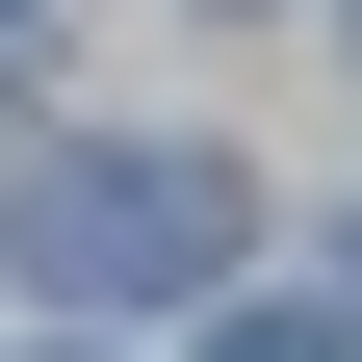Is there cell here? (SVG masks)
<instances>
[{
    "mask_svg": "<svg viewBox=\"0 0 362 362\" xmlns=\"http://www.w3.org/2000/svg\"><path fill=\"white\" fill-rule=\"evenodd\" d=\"M0 259L52 310H181V285H233L259 259V207H233V156H129V129H52V156L0 181Z\"/></svg>",
    "mask_w": 362,
    "mask_h": 362,
    "instance_id": "6da1fadb",
    "label": "cell"
},
{
    "mask_svg": "<svg viewBox=\"0 0 362 362\" xmlns=\"http://www.w3.org/2000/svg\"><path fill=\"white\" fill-rule=\"evenodd\" d=\"M207 362H362L337 310H207Z\"/></svg>",
    "mask_w": 362,
    "mask_h": 362,
    "instance_id": "7a4b0ae2",
    "label": "cell"
},
{
    "mask_svg": "<svg viewBox=\"0 0 362 362\" xmlns=\"http://www.w3.org/2000/svg\"><path fill=\"white\" fill-rule=\"evenodd\" d=\"M0 26H26V0H0Z\"/></svg>",
    "mask_w": 362,
    "mask_h": 362,
    "instance_id": "3957f363",
    "label": "cell"
}]
</instances>
